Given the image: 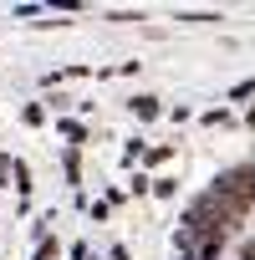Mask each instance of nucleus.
Here are the masks:
<instances>
[{
	"label": "nucleus",
	"mask_w": 255,
	"mask_h": 260,
	"mask_svg": "<svg viewBox=\"0 0 255 260\" xmlns=\"http://www.w3.org/2000/svg\"><path fill=\"white\" fill-rule=\"evenodd\" d=\"M250 214H255V209H250Z\"/></svg>",
	"instance_id": "2"
},
{
	"label": "nucleus",
	"mask_w": 255,
	"mask_h": 260,
	"mask_svg": "<svg viewBox=\"0 0 255 260\" xmlns=\"http://www.w3.org/2000/svg\"><path fill=\"white\" fill-rule=\"evenodd\" d=\"M209 194H214V199H219V204H225L230 214H240V219H245V214L255 209V169H245V164H240V169L219 174Z\"/></svg>",
	"instance_id": "1"
}]
</instances>
